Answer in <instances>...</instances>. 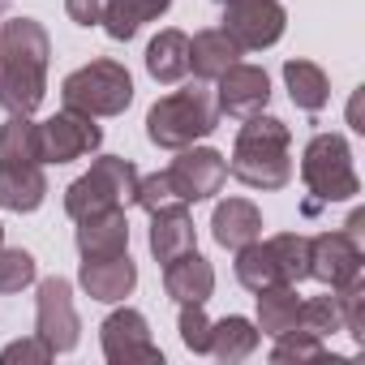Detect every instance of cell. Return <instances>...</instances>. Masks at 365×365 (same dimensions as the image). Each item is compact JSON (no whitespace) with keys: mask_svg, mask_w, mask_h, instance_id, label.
<instances>
[{"mask_svg":"<svg viewBox=\"0 0 365 365\" xmlns=\"http://www.w3.org/2000/svg\"><path fill=\"white\" fill-rule=\"evenodd\" d=\"M78 284L91 301H103V305H116L125 301L133 288H138V262L125 254H112V258H82L78 267Z\"/></svg>","mask_w":365,"mask_h":365,"instance_id":"obj_14","label":"cell"},{"mask_svg":"<svg viewBox=\"0 0 365 365\" xmlns=\"http://www.w3.org/2000/svg\"><path fill=\"white\" fill-rule=\"evenodd\" d=\"M0 163H43L39 125L31 116H9L0 125Z\"/></svg>","mask_w":365,"mask_h":365,"instance_id":"obj_27","label":"cell"},{"mask_svg":"<svg viewBox=\"0 0 365 365\" xmlns=\"http://www.w3.org/2000/svg\"><path fill=\"white\" fill-rule=\"evenodd\" d=\"M232 254H237L232 271H237V284H241V288L262 292V288H271V284H284L279 271H275V258H271L267 241H250V245H241V250H232Z\"/></svg>","mask_w":365,"mask_h":365,"instance_id":"obj_26","label":"cell"},{"mask_svg":"<svg viewBox=\"0 0 365 365\" xmlns=\"http://www.w3.org/2000/svg\"><path fill=\"white\" fill-rule=\"evenodd\" d=\"M35 335L52 348V352H73L82 339V318L73 305V284L65 275H48L39 279V297H35Z\"/></svg>","mask_w":365,"mask_h":365,"instance_id":"obj_7","label":"cell"},{"mask_svg":"<svg viewBox=\"0 0 365 365\" xmlns=\"http://www.w3.org/2000/svg\"><path fill=\"white\" fill-rule=\"evenodd\" d=\"M258 339H262L258 322H250V318H241V314H228V318L211 322V356H220V361H228V365L254 356Z\"/></svg>","mask_w":365,"mask_h":365,"instance_id":"obj_24","label":"cell"},{"mask_svg":"<svg viewBox=\"0 0 365 365\" xmlns=\"http://www.w3.org/2000/svg\"><path fill=\"white\" fill-rule=\"evenodd\" d=\"M0 245H5V224H0Z\"/></svg>","mask_w":365,"mask_h":365,"instance_id":"obj_38","label":"cell"},{"mask_svg":"<svg viewBox=\"0 0 365 365\" xmlns=\"http://www.w3.org/2000/svg\"><path fill=\"white\" fill-rule=\"evenodd\" d=\"M99 344L108 365H163V352L150 339V322L142 309H112L99 322Z\"/></svg>","mask_w":365,"mask_h":365,"instance_id":"obj_8","label":"cell"},{"mask_svg":"<svg viewBox=\"0 0 365 365\" xmlns=\"http://www.w3.org/2000/svg\"><path fill=\"white\" fill-rule=\"evenodd\" d=\"M301 180H305V215H318L331 202H348L361 194V176L352 168V146L344 133H314L301 155Z\"/></svg>","mask_w":365,"mask_h":365,"instance_id":"obj_4","label":"cell"},{"mask_svg":"<svg viewBox=\"0 0 365 365\" xmlns=\"http://www.w3.org/2000/svg\"><path fill=\"white\" fill-rule=\"evenodd\" d=\"M52 39L35 18L0 22V108L9 116H35L48 95Z\"/></svg>","mask_w":365,"mask_h":365,"instance_id":"obj_1","label":"cell"},{"mask_svg":"<svg viewBox=\"0 0 365 365\" xmlns=\"http://www.w3.org/2000/svg\"><path fill=\"white\" fill-rule=\"evenodd\" d=\"M211 237L224 250H241V245L262 237V211L250 198H224L211 215Z\"/></svg>","mask_w":365,"mask_h":365,"instance_id":"obj_19","label":"cell"},{"mask_svg":"<svg viewBox=\"0 0 365 365\" xmlns=\"http://www.w3.org/2000/svg\"><path fill=\"white\" fill-rule=\"evenodd\" d=\"M344 237H348L352 245H361V250H365V211H361V207L348 215V224H344Z\"/></svg>","mask_w":365,"mask_h":365,"instance_id":"obj_37","label":"cell"},{"mask_svg":"<svg viewBox=\"0 0 365 365\" xmlns=\"http://www.w3.org/2000/svg\"><path fill=\"white\" fill-rule=\"evenodd\" d=\"M318 356H327V339H318V335H309V331H284V335H275V348H271V361H279V365H288V361H318Z\"/></svg>","mask_w":365,"mask_h":365,"instance_id":"obj_31","label":"cell"},{"mask_svg":"<svg viewBox=\"0 0 365 365\" xmlns=\"http://www.w3.org/2000/svg\"><path fill=\"white\" fill-rule=\"evenodd\" d=\"M61 99L65 108L73 112H86V116H120L129 103H133V73L120 65V61H91L82 69H73L65 82H61Z\"/></svg>","mask_w":365,"mask_h":365,"instance_id":"obj_6","label":"cell"},{"mask_svg":"<svg viewBox=\"0 0 365 365\" xmlns=\"http://www.w3.org/2000/svg\"><path fill=\"white\" fill-rule=\"evenodd\" d=\"M215 129H220L215 91H207L202 82L155 99L150 112H146V138H150L159 150H185V146L211 138Z\"/></svg>","mask_w":365,"mask_h":365,"instance_id":"obj_3","label":"cell"},{"mask_svg":"<svg viewBox=\"0 0 365 365\" xmlns=\"http://www.w3.org/2000/svg\"><path fill=\"white\" fill-rule=\"evenodd\" d=\"M48 198V176L43 163H0V207L31 215Z\"/></svg>","mask_w":365,"mask_h":365,"instance_id":"obj_17","label":"cell"},{"mask_svg":"<svg viewBox=\"0 0 365 365\" xmlns=\"http://www.w3.org/2000/svg\"><path fill=\"white\" fill-rule=\"evenodd\" d=\"M138 168L133 159H120V155H99L78 180H69L65 190V211L69 220H86V215H99V211H116V207H129L133 194H138Z\"/></svg>","mask_w":365,"mask_h":365,"instance_id":"obj_5","label":"cell"},{"mask_svg":"<svg viewBox=\"0 0 365 365\" xmlns=\"http://www.w3.org/2000/svg\"><path fill=\"white\" fill-rule=\"evenodd\" d=\"M108 9H112V0H65V14L78 26H103Z\"/></svg>","mask_w":365,"mask_h":365,"instance_id":"obj_36","label":"cell"},{"mask_svg":"<svg viewBox=\"0 0 365 365\" xmlns=\"http://www.w3.org/2000/svg\"><path fill=\"white\" fill-rule=\"evenodd\" d=\"M288 150H292V129L279 116L254 112L237 129L228 172L250 190H284L292 180V155Z\"/></svg>","mask_w":365,"mask_h":365,"instance_id":"obj_2","label":"cell"},{"mask_svg":"<svg viewBox=\"0 0 365 365\" xmlns=\"http://www.w3.org/2000/svg\"><path fill=\"white\" fill-rule=\"evenodd\" d=\"M220 9H224L220 31H228V39L241 52L275 48L288 31V14L279 0H232V5H220Z\"/></svg>","mask_w":365,"mask_h":365,"instance_id":"obj_9","label":"cell"},{"mask_svg":"<svg viewBox=\"0 0 365 365\" xmlns=\"http://www.w3.org/2000/svg\"><path fill=\"white\" fill-rule=\"evenodd\" d=\"M35 275H39V262H35L31 250H5L0 245V297L31 288Z\"/></svg>","mask_w":365,"mask_h":365,"instance_id":"obj_30","label":"cell"},{"mask_svg":"<svg viewBox=\"0 0 365 365\" xmlns=\"http://www.w3.org/2000/svg\"><path fill=\"white\" fill-rule=\"evenodd\" d=\"M215 82H220V86H215V108H220V116L245 120V116H254V112H267V103H271V78H267L262 65L237 61V65H228Z\"/></svg>","mask_w":365,"mask_h":365,"instance_id":"obj_12","label":"cell"},{"mask_svg":"<svg viewBox=\"0 0 365 365\" xmlns=\"http://www.w3.org/2000/svg\"><path fill=\"white\" fill-rule=\"evenodd\" d=\"M99 142H103V129L86 112L65 108V112L39 120V155H43V163H73V159L99 150Z\"/></svg>","mask_w":365,"mask_h":365,"instance_id":"obj_11","label":"cell"},{"mask_svg":"<svg viewBox=\"0 0 365 365\" xmlns=\"http://www.w3.org/2000/svg\"><path fill=\"white\" fill-rule=\"evenodd\" d=\"M245 52L228 39V31H220V26H211V31H198L194 39H190V69H194V78L198 82H215L228 65H237Z\"/></svg>","mask_w":365,"mask_h":365,"instance_id":"obj_20","label":"cell"},{"mask_svg":"<svg viewBox=\"0 0 365 365\" xmlns=\"http://www.w3.org/2000/svg\"><path fill=\"white\" fill-rule=\"evenodd\" d=\"M258 297V331L262 335H284V331H297L301 322V297H297V284H271Z\"/></svg>","mask_w":365,"mask_h":365,"instance_id":"obj_23","label":"cell"},{"mask_svg":"<svg viewBox=\"0 0 365 365\" xmlns=\"http://www.w3.org/2000/svg\"><path fill=\"white\" fill-rule=\"evenodd\" d=\"M215 5H232V0H215Z\"/></svg>","mask_w":365,"mask_h":365,"instance_id":"obj_39","label":"cell"},{"mask_svg":"<svg viewBox=\"0 0 365 365\" xmlns=\"http://www.w3.org/2000/svg\"><path fill=\"white\" fill-rule=\"evenodd\" d=\"M176 331H180V344H185L190 352H211V318H207V309L198 305V301H190V305H180V322H176Z\"/></svg>","mask_w":365,"mask_h":365,"instance_id":"obj_33","label":"cell"},{"mask_svg":"<svg viewBox=\"0 0 365 365\" xmlns=\"http://www.w3.org/2000/svg\"><path fill=\"white\" fill-rule=\"evenodd\" d=\"M163 292H168L176 305H190V301L207 305L211 292H215V267H211L198 250L180 254V258L163 262Z\"/></svg>","mask_w":365,"mask_h":365,"instance_id":"obj_15","label":"cell"},{"mask_svg":"<svg viewBox=\"0 0 365 365\" xmlns=\"http://www.w3.org/2000/svg\"><path fill=\"white\" fill-rule=\"evenodd\" d=\"M335 297H339V309H344V331L356 344H365V279L361 275L348 279L344 288H335Z\"/></svg>","mask_w":365,"mask_h":365,"instance_id":"obj_34","label":"cell"},{"mask_svg":"<svg viewBox=\"0 0 365 365\" xmlns=\"http://www.w3.org/2000/svg\"><path fill=\"white\" fill-rule=\"evenodd\" d=\"M146 73L163 86L180 82L190 73V35L185 31H159L150 43H146Z\"/></svg>","mask_w":365,"mask_h":365,"instance_id":"obj_21","label":"cell"},{"mask_svg":"<svg viewBox=\"0 0 365 365\" xmlns=\"http://www.w3.org/2000/svg\"><path fill=\"white\" fill-rule=\"evenodd\" d=\"M0 5H5V0H0Z\"/></svg>","mask_w":365,"mask_h":365,"instance_id":"obj_40","label":"cell"},{"mask_svg":"<svg viewBox=\"0 0 365 365\" xmlns=\"http://www.w3.org/2000/svg\"><path fill=\"white\" fill-rule=\"evenodd\" d=\"M133 207H142L146 215H155V211H168V207H185V202L176 198L172 180H168V172H150V176H138V194H133Z\"/></svg>","mask_w":365,"mask_h":365,"instance_id":"obj_32","label":"cell"},{"mask_svg":"<svg viewBox=\"0 0 365 365\" xmlns=\"http://www.w3.org/2000/svg\"><path fill=\"white\" fill-rule=\"evenodd\" d=\"M168 9H172V0H112V9L103 18V31H108V39L129 43L146 22L163 18Z\"/></svg>","mask_w":365,"mask_h":365,"instance_id":"obj_25","label":"cell"},{"mask_svg":"<svg viewBox=\"0 0 365 365\" xmlns=\"http://www.w3.org/2000/svg\"><path fill=\"white\" fill-rule=\"evenodd\" d=\"M267 250H271L275 271H279L284 284L309 279V237H301V232H275V237L267 241Z\"/></svg>","mask_w":365,"mask_h":365,"instance_id":"obj_28","label":"cell"},{"mask_svg":"<svg viewBox=\"0 0 365 365\" xmlns=\"http://www.w3.org/2000/svg\"><path fill=\"white\" fill-rule=\"evenodd\" d=\"M297 327H301V331H309V335H318V339H327V335L344 331V309H339L335 288H327L322 297L301 301V322H297Z\"/></svg>","mask_w":365,"mask_h":365,"instance_id":"obj_29","label":"cell"},{"mask_svg":"<svg viewBox=\"0 0 365 365\" xmlns=\"http://www.w3.org/2000/svg\"><path fill=\"white\" fill-rule=\"evenodd\" d=\"M73 245H78L82 258H112V254H125V250H129V215H125V207L78 220Z\"/></svg>","mask_w":365,"mask_h":365,"instance_id":"obj_16","label":"cell"},{"mask_svg":"<svg viewBox=\"0 0 365 365\" xmlns=\"http://www.w3.org/2000/svg\"><path fill=\"white\" fill-rule=\"evenodd\" d=\"M163 172L172 180L176 198L190 207V202H207V198H215L224 190L228 159L220 150H211V146H185V150L172 159V168H163Z\"/></svg>","mask_w":365,"mask_h":365,"instance_id":"obj_10","label":"cell"},{"mask_svg":"<svg viewBox=\"0 0 365 365\" xmlns=\"http://www.w3.org/2000/svg\"><path fill=\"white\" fill-rule=\"evenodd\" d=\"M56 352L39 339V335H31V339H14V344H5L0 348V365H48Z\"/></svg>","mask_w":365,"mask_h":365,"instance_id":"obj_35","label":"cell"},{"mask_svg":"<svg viewBox=\"0 0 365 365\" xmlns=\"http://www.w3.org/2000/svg\"><path fill=\"white\" fill-rule=\"evenodd\" d=\"M284 86H288V99L301 108V112H322L331 103V82H327V69L314 65V61H284Z\"/></svg>","mask_w":365,"mask_h":365,"instance_id":"obj_22","label":"cell"},{"mask_svg":"<svg viewBox=\"0 0 365 365\" xmlns=\"http://www.w3.org/2000/svg\"><path fill=\"white\" fill-rule=\"evenodd\" d=\"M146 245H150V254H155L159 262H172V258H180V254L198 250V228H194L190 211H185V207L155 211V215H150V237H146Z\"/></svg>","mask_w":365,"mask_h":365,"instance_id":"obj_18","label":"cell"},{"mask_svg":"<svg viewBox=\"0 0 365 365\" xmlns=\"http://www.w3.org/2000/svg\"><path fill=\"white\" fill-rule=\"evenodd\" d=\"M361 258H365V250L352 245L344 232L309 237V279H318L327 288H344L348 279H356L361 275Z\"/></svg>","mask_w":365,"mask_h":365,"instance_id":"obj_13","label":"cell"}]
</instances>
